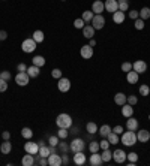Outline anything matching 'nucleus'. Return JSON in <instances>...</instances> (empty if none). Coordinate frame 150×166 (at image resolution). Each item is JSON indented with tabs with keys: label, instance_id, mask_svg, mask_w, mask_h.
Segmentation results:
<instances>
[{
	"label": "nucleus",
	"instance_id": "obj_1",
	"mask_svg": "<svg viewBox=\"0 0 150 166\" xmlns=\"http://www.w3.org/2000/svg\"><path fill=\"white\" fill-rule=\"evenodd\" d=\"M56 124L59 126V129H71L72 127V117L66 112H62L56 118Z\"/></svg>",
	"mask_w": 150,
	"mask_h": 166
},
{
	"label": "nucleus",
	"instance_id": "obj_2",
	"mask_svg": "<svg viewBox=\"0 0 150 166\" xmlns=\"http://www.w3.org/2000/svg\"><path fill=\"white\" fill-rule=\"evenodd\" d=\"M122 142L126 147L135 145L137 142H138V139H137V133L134 130H128V132H125V133H122Z\"/></svg>",
	"mask_w": 150,
	"mask_h": 166
},
{
	"label": "nucleus",
	"instance_id": "obj_3",
	"mask_svg": "<svg viewBox=\"0 0 150 166\" xmlns=\"http://www.w3.org/2000/svg\"><path fill=\"white\" fill-rule=\"evenodd\" d=\"M69 150L72 153H78V151H84L86 150V142L81 138H74L69 144Z\"/></svg>",
	"mask_w": 150,
	"mask_h": 166
},
{
	"label": "nucleus",
	"instance_id": "obj_4",
	"mask_svg": "<svg viewBox=\"0 0 150 166\" xmlns=\"http://www.w3.org/2000/svg\"><path fill=\"white\" fill-rule=\"evenodd\" d=\"M30 81V76H29L27 72H18L17 75H15V83L18 84L20 87H26Z\"/></svg>",
	"mask_w": 150,
	"mask_h": 166
},
{
	"label": "nucleus",
	"instance_id": "obj_5",
	"mask_svg": "<svg viewBox=\"0 0 150 166\" xmlns=\"http://www.w3.org/2000/svg\"><path fill=\"white\" fill-rule=\"evenodd\" d=\"M36 42L32 39V38H29V39H26V41H23V43H21V49L24 51V53H33L35 49H36Z\"/></svg>",
	"mask_w": 150,
	"mask_h": 166
},
{
	"label": "nucleus",
	"instance_id": "obj_6",
	"mask_svg": "<svg viewBox=\"0 0 150 166\" xmlns=\"http://www.w3.org/2000/svg\"><path fill=\"white\" fill-rule=\"evenodd\" d=\"M57 88H59V91H62V93L69 91L71 90V81H69L68 78H65V76L59 78V79H57Z\"/></svg>",
	"mask_w": 150,
	"mask_h": 166
},
{
	"label": "nucleus",
	"instance_id": "obj_7",
	"mask_svg": "<svg viewBox=\"0 0 150 166\" xmlns=\"http://www.w3.org/2000/svg\"><path fill=\"white\" fill-rule=\"evenodd\" d=\"M92 26H93L95 30H101V28H104V26H105V17H104L102 14L95 15L93 20H92Z\"/></svg>",
	"mask_w": 150,
	"mask_h": 166
},
{
	"label": "nucleus",
	"instance_id": "obj_8",
	"mask_svg": "<svg viewBox=\"0 0 150 166\" xmlns=\"http://www.w3.org/2000/svg\"><path fill=\"white\" fill-rule=\"evenodd\" d=\"M24 150L26 153H30V154H38L39 151V144L38 142H33V141H27L24 144Z\"/></svg>",
	"mask_w": 150,
	"mask_h": 166
},
{
	"label": "nucleus",
	"instance_id": "obj_9",
	"mask_svg": "<svg viewBox=\"0 0 150 166\" xmlns=\"http://www.w3.org/2000/svg\"><path fill=\"white\" fill-rule=\"evenodd\" d=\"M113 160L116 162V163H125V160H126V153L120 150V148H117L113 151Z\"/></svg>",
	"mask_w": 150,
	"mask_h": 166
},
{
	"label": "nucleus",
	"instance_id": "obj_10",
	"mask_svg": "<svg viewBox=\"0 0 150 166\" xmlns=\"http://www.w3.org/2000/svg\"><path fill=\"white\" fill-rule=\"evenodd\" d=\"M80 54L84 60H89L93 57V47H90V45H83L81 49H80Z\"/></svg>",
	"mask_w": 150,
	"mask_h": 166
},
{
	"label": "nucleus",
	"instance_id": "obj_11",
	"mask_svg": "<svg viewBox=\"0 0 150 166\" xmlns=\"http://www.w3.org/2000/svg\"><path fill=\"white\" fill-rule=\"evenodd\" d=\"M132 69L135 70L137 73H144L147 70V63L144 60H137L135 63H132Z\"/></svg>",
	"mask_w": 150,
	"mask_h": 166
},
{
	"label": "nucleus",
	"instance_id": "obj_12",
	"mask_svg": "<svg viewBox=\"0 0 150 166\" xmlns=\"http://www.w3.org/2000/svg\"><path fill=\"white\" fill-rule=\"evenodd\" d=\"M104 6H105V11L107 12H116V11H119V3H117V0H105V3H104Z\"/></svg>",
	"mask_w": 150,
	"mask_h": 166
},
{
	"label": "nucleus",
	"instance_id": "obj_13",
	"mask_svg": "<svg viewBox=\"0 0 150 166\" xmlns=\"http://www.w3.org/2000/svg\"><path fill=\"white\" fill-rule=\"evenodd\" d=\"M47 159H48V165L50 166H62V156H59L57 153L50 154Z\"/></svg>",
	"mask_w": 150,
	"mask_h": 166
},
{
	"label": "nucleus",
	"instance_id": "obj_14",
	"mask_svg": "<svg viewBox=\"0 0 150 166\" xmlns=\"http://www.w3.org/2000/svg\"><path fill=\"white\" fill-rule=\"evenodd\" d=\"M72 160H74L75 165L78 166H83L84 163H86V160H87V157H86V154L83 151H78V153H74V157H72Z\"/></svg>",
	"mask_w": 150,
	"mask_h": 166
},
{
	"label": "nucleus",
	"instance_id": "obj_15",
	"mask_svg": "<svg viewBox=\"0 0 150 166\" xmlns=\"http://www.w3.org/2000/svg\"><path fill=\"white\" fill-rule=\"evenodd\" d=\"M89 163L92 166H101L104 163V160L99 153H92V156L89 157Z\"/></svg>",
	"mask_w": 150,
	"mask_h": 166
},
{
	"label": "nucleus",
	"instance_id": "obj_16",
	"mask_svg": "<svg viewBox=\"0 0 150 166\" xmlns=\"http://www.w3.org/2000/svg\"><path fill=\"white\" fill-rule=\"evenodd\" d=\"M105 11V6H104V3L101 2V0H96V2H93V5H92V12L95 15L101 14V12H104Z\"/></svg>",
	"mask_w": 150,
	"mask_h": 166
},
{
	"label": "nucleus",
	"instance_id": "obj_17",
	"mask_svg": "<svg viewBox=\"0 0 150 166\" xmlns=\"http://www.w3.org/2000/svg\"><path fill=\"white\" fill-rule=\"evenodd\" d=\"M138 79H140V73H137L134 69L129 70V72L126 73V81H128L129 84H137L138 83Z\"/></svg>",
	"mask_w": 150,
	"mask_h": 166
},
{
	"label": "nucleus",
	"instance_id": "obj_18",
	"mask_svg": "<svg viewBox=\"0 0 150 166\" xmlns=\"http://www.w3.org/2000/svg\"><path fill=\"white\" fill-rule=\"evenodd\" d=\"M138 120L137 118H134V117H129L128 120H126V129L128 130H134V132H137L138 130Z\"/></svg>",
	"mask_w": 150,
	"mask_h": 166
},
{
	"label": "nucleus",
	"instance_id": "obj_19",
	"mask_svg": "<svg viewBox=\"0 0 150 166\" xmlns=\"http://www.w3.org/2000/svg\"><path fill=\"white\" fill-rule=\"evenodd\" d=\"M137 139L140 141V142H147L150 139V132L143 129V130H138L137 132Z\"/></svg>",
	"mask_w": 150,
	"mask_h": 166
},
{
	"label": "nucleus",
	"instance_id": "obj_20",
	"mask_svg": "<svg viewBox=\"0 0 150 166\" xmlns=\"http://www.w3.org/2000/svg\"><path fill=\"white\" fill-rule=\"evenodd\" d=\"M21 165H23V166H32V165H35V154L26 153V156H23Z\"/></svg>",
	"mask_w": 150,
	"mask_h": 166
},
{
	"label": "nucleus",
	"instance_id": "obj_21",
	"mask_svg": "<svg viewBox=\"0 0 150 166\" xmlns=\"http://www.w3.org/2000/svg\"><path fill=\"white\" fill-rule=\"evenodd\" d=\"M83 30V36L86 38V39H92L93 36H95V28H93V26H84V27L81 28Z\"/></svg>",
	"mask_w": 150,
	"mask_h": 166
},
{
	"label": "nucleus",
	"instance_id": "obj_22",
	"mask_svg": "<svg viewBox=\"0 0 150 166\" xmlns=\"http://www.w3.org/2000/svg\"><path fill=\"white\" fill-rule=\"evenodd\" d=\"M132 114H134V106L129 105V103L123 105V108H122V115H123V117L129 118V117H132Z\"/></svg>",
	"mask_w": 150,
	"mask_h": 166
},
{
	"label": "nucleus",
	"instance_id": "obj_23",
	"mask_svg": "<svg viewBox=\"0 0 150 166\" xmlns=\"http://www.w3.org/2000/svg\"><path fill=\"white\" fill-rule=\"evenodd\" d=\"M27 73H29L30 78H38L39 73H41V68H38V66L32 64V66H29L27 68Z\"/></svg>",
	"mask_w": 150,
	"mask_h": 166
},
{
	"label": "nucleus",
	"instance_id": "obj_24",
	"mask_svg": "<svg viewBox=\"0 0 150 166\" xmlns=\"http://www.w3.org/2000/svg\"><path fill=\"white\" fill-rule=\"evenodd\" d=\"M126 99H128L126 94H123V93H116V96H114V103L119 105V106H123V105L126 103Z\"/></svg>",
	"mask_w": 150,
	"mask_h": 166
},
{
	"label": "nucleus",
	"instance_id": "obj_25",
	"mask_svg": "<svg viewBox=\"0 0 150 166\" xmlns=\"http://www.w3.org/2000/svg\"><path fill=\"white\" fill-rule=\"evenodd\" d=\"M32 39H33L36 43H41V42H44V39H45V35H44L42 30H35L33 35H32Z\"/></svg>",
	"mask_w": 150,
	"mask_h": 166
},
{
	"label": "nucleus",
	"instance_id": "obj_26",
	"mask_svg": "<svg viewBox=\"0 0 150 166\" xmlns=\"http://www.w3.org/2000/svg\"><path fill=\"white\" fill-rule=\"evenodd\" d=\"M11 151H12V144H11V141H9V139H8V141H3V144L0 145V153L9 154Z\"/></svg>",
	"mask_w": 150,
	"mask_h": 166
},
{
	"label": "nucleus",
	"instance_id": "obj_27",
	"mask_svg": "<svg viewBox=\"0 0 150 166\" xmlns=\"http://www.w3.org/2000/svg\"><path fill=\"white\" fill-rule=\"evenodd\" d=\"M113 21H114L116 24H123V21H125V12L116 11V12L113 14Z\"/></svg>",
	"mask_w": 150,
	"mask_h": 166
},
{
	"label": "nucleus",
	"instance_id": "obj_28",
	"mask_svg": "<svg viewBox=\"0 0 150 166\" xmlns=\"http://www.w3.org/2000/svg\"><path fill=\"white\" fill-rule=\"evenodd\" d=\"M107 139L110 141V144H111V145H116V144H119V141H120V139H119V135H117V133H114L113 130L108 133Z\"/></svg>",
	"mask_w": 150,
	"mask_h": 166
},
{
	"label": "nucleus",
	"instance_id": "obj_29",
	"mask_svg": "<svg viewBox=\"0 0 150 166\" xmlns=\"http://www.w3.org/2000/svg\"><path fill=\"white\" fill-rule=\"evenodd\" d=\"M32 63H33L35 66H38V68H42V66L45 64V57H42V55H35Z\"/></svg>",
	"mask_w": 150,
	"mask_h": 166
},
{
	"label": "nucleus",
	"instance_id": "obj_30",
	"mask_svg": "<svg viewBox=\"0 0 150 166\" xmlns=\"http://www.w3.org/2000/svg\"><path fill=\"white\" fill-rule=\"evenodd\" d=\"M38 154H39L41 157H48V156L51 154V151H50V145H41V147H39Z\"/></svg>",
	"mask_w": 150,
	"mask_h": 166
},
{
	"label": "nucleus",
	"instance_id": "obj_31",
	"mask_svg": "<svg viewBox=\"0 0 150 166\" xmlns=\"http://www.w3.org/2000/svg\"><path fill=\"white\" fill-rule=\"evenodd\" d=\"M93 17H95V14L92 12V11H84L81 15V18L84 20V23L87 24V23H92V20H93Z\"/></svg>",
	"mask_w": 150,
	"mask_h": 166
},
{
	"label": "nucleus",
	"instance_id": "obj_32",
	"mask_svg": "<svg viewBox=\"0 0 150 166\" xmlns=\"http://www.w3.org/2000/svg\"><path fill=\"white\" fill-rule=\"evenodd\" d=\"M86 130L89 132V135H95V133H98V126H96V123L90 121L86 124Z\"/></svg>",
	"mask_w": 150,
	"mask_h": 166
},
{
	"label": "nucleus",
	"instance_id": "obj_33",
	"mask_svg": "<svg viewBox=\"0 0 150 166\" xmlns=\"http://www.w3.org/2000/svg\"><path fill=\"white\" fill-rule=\"evenodd\" d=\"M101 157H102L104 163H107V162H110V160L113 159V153L110 151V148H107V150H102V154H101Z\"/></svg>",
	"mask_w": 150,
	"mask_h": 166
},
{
	"label": "nucleus",
	"instance_id": "obj_34",
	"mask_svg": "<svg viewBox=\"0 0 150 166\" xmlns=\"http://www.w3.org/2000/svg\"><path fill=\"white\" fill-rule=\"evenodd\" d=\"M21 136L24 139H30L33 136V132H32L30 127H23V129H21Z\"/></svg>",
	"mask_w": 150,
	"mask_h": 166
},
{
	"label": "nucleus",
	"instance_id": "obj_35",
	"mask_svg": "<svg viewBox=\"0 0 150 166\" xmlns=\"http://www.w3.org/2000/svg\"><path fill=\"white\" fill-rule=\"evenodd\" d=\"M140 18L141 20H149L150 18V8H147V6H144L141 11H140Z\"/></svg>",
	"mask_w": 150,
	"mask_h": 166
},
{
	"label": "nucleus",
	"instance_id": "obj_36",
	"mask_svg": "<svg viewBox=\"0 0 150 166\" xmlns=\"http://www.w3.org/2000/svg\"><path fill=\"white\" fill-rule=\"evenodd\" d=\"M117 3H119V11H122V12H126L129 9V2L128 0H117Z\"/></svg>",
	"mask_w": 150,
	"mask_h": 166
},
{
	"label": "nucleus",
	"instance_id": "obj_37",
	"mask_svg": "<svg viewBox=\"0 0 150 166\" xmlns=\"http://www.w3.org/2000/svg\"><path fill=\"white\" fill-rule=\"evenodd\" d=\"M110 132H111V127H110L108 124H104V126H101V129H99V135H101L102 138H107Z\"/></svg>",
	"mask_w": 150,
	"mask_h": 166
},
{
	"label": "nucleus",
	"instance_id": "obj_38",
	"mask_svg": "<svg viewBox=\"0 0 150 166\" xmlns=\"http://www.w3.org/2000/svg\"><path fill=\"white\" fill-rule=\"evenodd\" d=\"M126 159L129 160L128 165L132 166V165H135L137 160H138V154H137V153H129V154H126Z\"/></svg>",
	"mask_w": 150,
	"mask_h": 166
},
{
	"label": "nucleus",
	"instance_id": "obj_39",
	"mask_svg": "<svg viewBox=\"0 0 150 166\" xmlns=\"http://www.w3.org/2000/svg\"><path fill=\"white\" fill-rule=\"evenodd\" d=\"M140 94L144 97H147L150 94V87L147 84H143V85H140Z\"/></svg>",
	"mask_w": 150,
	"mask_h": 166
},
{
	"label": "nucleus",
	"instance_id": "obj_40",
	"mask_svg": "<svg viewBox=\"0 0 150 166\" xmlns=\"http://www.w3.org/2000/svg\"><path fill=\"white\" fill-rule=\"evenodd\" d=\"M89 151L90 153H98L99 151V142H98V141H92V142H90Z\"/></svg>",
	"mask_w": 150,
	"mask_h": 166
},
{
	"label": "nucleus",
	"instance_id": "obj_41",
	"mask_svg": "<svg viewBox=\"0 0 150 166\" xmlns=\"http://www.w3.org/2000/svg\"><path fill=\"white\" fill-rule=\"evenodd\" d=\"M59 141H60V138H59L57 135H56V136L53 135V136H50V139H48V144L51 147H57L59 145Z\"/></svg>",
	"mask_w": 150,
	"mask_h": 166
},
{
	"label": "nucleus",
	"instance_id": "obj_42",
	"mask_svg": "<svg viewBox=\"0 0 150 166\" xmlns=\"http://www.w3.org/2000/svg\"><path fill=\"white\" fill-rule=\"evenodd\" d=\"M134 26H135L137 30H143V28H144V20H141V18L134 20Z\"/></svg>",
	"mask_w": 150,
	"mask_h": 166
},
{
	"label": "nucleus",
	"instance_id": "obj_43",
	"mask_svg": "<svg viewBox=\"0 0 150 166\" xmlns=\"http://www.w3.org/2000/svg\"><path fill=\"white\" fill-rule=\"evenodd\" d=\"M57 136H59L60 139H66L69 136L68 129H59V132H57Z\"/></svg>",
	"mask_w": 150,
	"mask_h": 166
},
{
	"label": "nucleus",
	"instance_id": "obj_44",
	"mask_svg": "<svg viewBox=\"0 0 150 166\" xmlns=\"http://www.w3.org/2000/svg\"><path fill=\"white\" fill-rule=\"evenodd\" d=\"M57 147L60 148V151H62V153H68V151H69V145L66 144V142H65V139H63L62 142L59 141V145H57Z\"/></svg>",
	"mask_w": 150,
	"mask_h": 166
},
{
	"label": "nucleus",
	"instance_id": "obj_45",
	"mask_svg": "<svg viewBox=\"0 0 150 166\" xmlns=\"http://www.w3.org/2000/svg\"><path fill=\"white\" fill-rule=\"evenodd\" d=\"M84 26H86V23H84L83 18H77V20L74 21V27L75 28H83Z\"/></svg>",
	"mask_w": 150,
	"mask_h": 166
},
{
	"label": "nucleus",
	"instance_id": "obj_46",
	"mask_svg": "<svg viewBox=\"0 0 150 166\" xmlns=\"http://www.w3.org/2000/svg\"><path fill=\"white\" fill-rule=\"evenodd\" d=\"M137 102H138V97L135 96V94H131V96H128V99H126V103H129V105H137Z\"/></svg>",
	"mask_w": 150,
	"mask_h": 166
},
{
	"label": "nucleus",
	"instance_id": "obj_47",
	"mask_svg": "<svg viewBox=\"0 0 150 166\" xmlns=\"http://www.w3.org/2000/svg\"><path fill=\"white\" fill-rule=\"evenodd\" d=\"M51 76H53V78H56V79H59V78H62V76H63V72H62L60 69H57V68H56V69L51 70Z\"/></svg>",
	"mask_w": 150,
	"mask_h": 166
},
{
	"label": "nucleus",
	"instance_id": "obj_48",
	"mask_svg": "<svg viewBox=\"0 0 150 166\" xmlns=\"http://www.w3.org/2000/svg\"><path fill=\"white\" fill-rule=\"evenodd\" d=\"M110 141L108 139H102V141H99V148L101 150H107V148H110Z\"/></svg>",
	"mask_w": 150,
	"mask_h": 166
},
{
	"label": "nucleus",
	"instance_id": "obj_49",
	"mask_svg": "<svg viewBox=\"0 0 150 166\" xmlns=\"http://www.w3.org/2000/svg\"><path fill=\"white\" fill-rule=\"evenodd\" d=\"M120 68H122L123 72H126V73H128L129 70H132V63L125 62V63H122V66H120Z\"/></svg>",
	"mask_w": 150,
	"mask_h": 166
},
{
	"label": "nucleus",
	"instance_id": "obj_50",
	"mask_svg": "<svg viewBox=\"0 0 150 166\" xmlns=\"http://www.w3.org/2000/svg\"><path fill=\"white\" fill-rule=\"evenodd\" d=\"M0 78H3L5 81H9V79L12 78V75H11V72H9V70H3V72L0 73Z\"/></svg>",
	"mask_w": 150,
	"mask_h": 166
},
{
	"label": "nucleus",
	"instance_id": "obj_51",
	"mask_svg": "<svg viewBox=\"0 0 150 166\" xmlns=\"http://www.w3.org/2000/svg\"><path fill=\"white\" fill-rule=\"evenodd\" d=\"M8 90V81H5L3 78H0V93Z\"/></svg>",
	"mask_w": 150,
	"mask_h": 166
},
{
	"label": "nucleus",
	"instance_id": "obj_52",
	"mask_svg": "<svg viewBox=\"0 0 150 166\" xmlns=\"http://www.w3.org/2000/svg\"><path fill=\"white\" fill-rule=\"evenodd\" d=\"M138 17H140V11H135V9H134V11H131V12H129V18H131V20H137Z\"/></svg>",
	"mask_w": 150,
	"mask_h": 166
},
{
	"label": "nucleus",
	"instance_id": "obj_53",
	"mask_svg": "<svg viewBox=\"0 0 150 166\" xmlns=\"http://www.w3.org/2000/svg\"><path fill=\"white\" fill-rule=\"evenodd\" d=\"M17 70H18V72H27V66H26L24 63H18V64H17Z\"/></svg>",
	"mask_w": 150,
	"mask_h": 166
},
{
	"label": "nucleus",
	"instance_id": "obj_54",
	"mask_svg": "<svg viewBox=\"0 0 150 166\" xmlns=\"http://www.w3.org/2000/svg\"><path fill=\"white\" fill-rule=\"evenodd\" d=\"M111 130L114 132V133H117V135H122V133H123V127H122V126H116V127H113Z\"/></svg>",
	"mask_w": 150,
	"mask_h": 166
},
{
	"label": "nucleus",
	"instance_id": "obj_55",
	"mask_svg": "<svg viewBox=\"0 0 150 166\" xmlns=\"http://www.w3.org/2000/svg\"><path fill=\"white\" fill-rule=\"evenodd\" d=\"M62 165H69V157L66 156V153H63V156H62Z\"/></svg>",
	"mask_w": 150,
	"mask_h": 166
},
{
	"label": "nucleus",
	"instance_id": "obj_56",
	"mask_svg": "<svg viewBox=\"0 0 150 166\" xmlns=\"http://www.w3.org/2000/svg\"><path fill=\"white\" fill-rule=\"evenodd\" d=\"M6 39H8V32H5V30H0V42L6 41Z\"/></svg>",
	"mask_w": 150,
	"mask_h": 166
},
{
	"label": "nucleus",
	"instance_id": "obj_57",
	"mask_svg": "<svg viewBox=\"0 0 150 166\" xmlns=\"http://www.w3.org/2000/svg\"><path fill=\"white\" fill-rule=\"evenodd\" d=\"M2 138H3V141H8V139H11V133H9L8 130L2 132Z\"/></svg>",
	"mask_w": 150,
	"mask_h": 166
},
{
	"label": "nucleus",
	"instance_id": "obj_58",
	"mask_svg": "<svg viewBox=\"0 0 150 166\" xmlns=\"http://www.w3.org/2000/svg\"><path fill=\"white\" fill-rule=\"evenodd\" d=\"M39 165L41 166H48V159L47 157H39Z\"/></svg>",
	"mask_w": 150,
	"mask_h": 166
},
{
	"label": "nucleus",
	"instance_id": "obj_59",
	"mask_svg": "<svg viewBox=\"0 0 150 166\" xmlns=\"http://www.w3.org/2000/svg\"><path fill=\"white\" fill-rule=\"evenodd\" d=\"M89 45H90V47H95V45H96V41H95V39H93V38H92V39H90Z\"/></svg>",
	"mask_w": 150,
	"mask_h": 166
},
{
	"label": "nucleus",
	"instance_id": "obj_60",
	"mask_svg": "<svg viewBox=\"0 0 150 166\" xmlns=\"http://www.w3.org/2000/svg\"><path fill=\"white\" fill-rule=\"evenodd\" d=\"M78 130H80L78 127H72V130L69 132V133H75V135H77V133H78Z\"/></svg>",
	"mask_w": 150,
	"mask_h": 166
},
{
	"label": "nucleus",
	"instance_id": "obj_61",
	"mask_svg": "<svg viewBox=\"0 0 150 166\" xmlns=\"http://www.w3.org/2000/svg\"><path fill=\"white\" fill-rule=\"evenodd\" d=\"M62 2H65V0H62Z\"/></svg>",
	"mask_w": 150,
	"mask_h": 166
},
{
	"label": "nucleus",
	"instance_id": "obj_62",
	"mask_svg": "<svg viewBox=\"0 0 150 166\" xmlns=\"http://www.w3.org/2000/svg\"><path fill=\"white\" fill-rule=\"evenodd\" d=\"M0 73H2V72H0Z\"/></svg>",
	"mask_w": 150,
	"mask_h": 166
}]
</instances>
